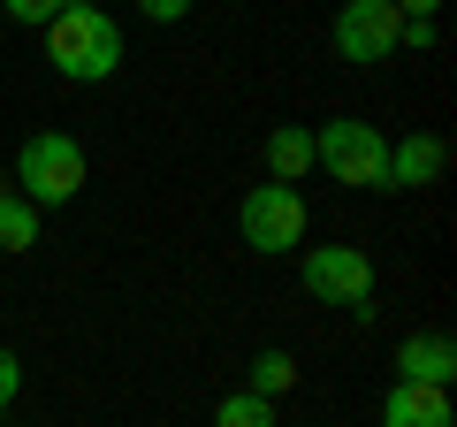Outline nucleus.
I'll use <instances>...</instances> for the list:
<instances>
[{
	"instance_id": "2eb2a0df",
	"label": "nucleus",
	"mask_w": 457,
	"mask_h": 427,
	"mask_svg": "<svg viewBox=\"0 0 457 427\" xmlns=\"http://www.w3.org/2000/svg\"><path fill=\"white\" fill-rule=\"evenodd\" d=\"M8 16L16 23H54V0H8Z\"/></svg>"
},
{
	"instance_id": "39448f33",
	"label": "nucleus",
	"mask_w": 457,
	"mask_h": 427,
	"mask_svg": "<svg viewBox=\"0 0 457 427\" xmlns=\"http://www.w3.org/2000/svg\"><path fill=\"white\" fill-rule=\"evenodd\" d=\"M297 275H305V290L320 297V306H343V313L374 306V260H366L359 245H312Z\"/></svg>"
},
{
	"instance_id": "7ed1b4c3",
	"label": "nucleus",
	"mask_w": 457,
	"mask_h": 427,
	"mask_svg": "<svg viewBox=\"0 0 457 427\" xmlns=\"http://www.w3.org/2000/svg\"><path fill=\"white\" fill-rule=\"evenodd\" d=\"M312 161H320L336 183H351V191H381V176H389V138H381L374 122L336 115V122L312 130Z\"/></svg>"
},
{
	"instance_id": "dca6fc26",
	"label": "nucleus",
	"mask_w": 457,
	"mask_h": 427,
	"mask_svg": "<svg viewBox=\"0 0 457 427\" xmlns=\"http://www.w3.org/2000/svg\"><path fill=\"white\" fill-rule=\"evenodd\" d=\"M145 16H153V23H183L191 8H183V0H145Z\"/></svg>"
},
{
	"instance_id": "f8f14e48",
	"label": "nucleus",
	"mask_w": 457,
	"mask_h": 427,
	"mask_svg": "<svg viewBox=\"0 0 457 427\" xmlns=\"http://www.w3.org/2000/svg\"><path fill=\"white\" fill-rule=\"evenodd\" d=\"M38 245V206H23L16 191L0 198V252H31Z\"/></svg>"
},
{
	"instance_id": "4468645a",
	"label": "nucleus",
	"mask_w": 457,
	"mask_h": 427,
	"mask_svg": "<svg viewBox=\"0 0 457 427\" xmlns=\"http://www.w3.org/2000/svg\"><path fill=\"white\" fill-rule=\"evenodd\" d=\"M16 389H23V366H16V351L0 344V405H8V397H16Z\"/></svg>"
},
{
	"instance_id": "f3484780",
	"label": "nucleus",
	"mask_w": 457,
	"mask_h": 427,
	"mask_svg": "<svg viewBox=\"0 0 457 427\" xmlns=\"http://www.w3.org/2000/svg\"><path fill=\"white\" fill-rule=\"evenodd\" d=\"M0 198H8V183H0Z\"/></svg>"
},
{
	"instance_id": "1a4fd4ad",
	"label": "nucleus",
	"mask_w": 457,
	"mask_h": 427,
	"mask_svg": "<svg viewBox=\"0 0 457 427\" xmlns=\"http://www.w3.org/2000/svg\"><path fill=\"white\" fill-rule=\"evenodd\" d=\"M381 427H457V420H450V389L396 381V389L381 397Z\"/></svg>"
},
{
	"instance_id": "423d86ee",
	"label": "nucleus",
	"mask_w": 457,
	"mask_h": 427,
	"mask_svg": "<svg viewBox=\"0 0 457 427\" xmlns=\"http://www.w3.org/2000/svg\"><path fill=\"white\" fill-rule=\"evenodd\" d=\"M396 23H404L396 0H351V8L336 16V54L343 62H389L396 54Z\"/></svg>"
},
{
	"instance_id": "ddd939ff",
	"label": "nucleus",
	"mask_w": 457,
	"mask_h": 427,
	"mask_svg": "<svg viewBox=\"0 0 457 427\" xmlns=\"http://www.w3.org/2000/svg\"><path fill=\"white\" fill-rule=\"evenodd\" d=\"M213 427H275V405H260V397H221V405H213Z\"/></svg>"
},
{
	"instance_id": "20e7f679",
	"label": "nucleus",
	"mask_w": 457,
	"mask_h": 427,
	"mask_svg": "<svg viewBox=\"0 0 457 427\" xmlns=\"http://www.w3.org/2000/svg\"><path fill=\"white\" fill-rule=\"evenodd\" d=\"M237 230H245L252 252H267V260H275V252L305 245V198L282 191V183H252L245 206H237Z\"/></svg>"
},
{
	"instance_id": "0eeeda50",
	"label": "nucleus",
	"mask_w": 457,
	"mask_h": 427,
	"mask_svg": "<svg viewBox=\"0 0 457 427\" xmlns=\"http://www.w3.org/2000/svg\"><path fill=\"white\" fill-rule=\"evenodd\" d=\"M442 168H450V146L442 138H396L389 146V176H381V191H427V183H442Z\"/></svg>"
},
{
	"instance_id": "9b49d317",
	"label": "nucleus",
	"mask_w": 457,
	"mask_h": 427,
	"mask_svg": "<svg viewBox=\"0 0 457 427\" xmlns=\"http://www.w3.org/2000/svg\"><path fill=\"white\" fill-rule=\"evenodd\" d=\"M282 389H297V359H290V351H260V359H252V389H245V397L275 405Z\"/></svg>"
},
{
	"instance_id": "f257e3e1",
	"label": "nucleus",
	"mask_w": 457,
	"mask_h": 427,
	"mask_svg": "<svg viewBox=\"0 0 457 427\" xmlns=\"http://www.w3.org/2000/svg\"><path fill=\"white\" fill-rule=\"evenodd\" d=\"M46 62L62 69L69 84H107L114 69H122V23H114L107 8H92V0H69L46 23Z\"/></svg>"
},
{
	"instance_id": "9d476101",
	"label": "nucleus",
	"mask_w": 457,
	"mask_h": 427,
	"mask_svg": "<svg viewBox=\"0 0 457 427\" xmlns=\"http://www.w3.org/2000/svg\"><path fill=\"white\" fill-rule=\"evenodd\" d=\"M305 168H312V130H275V138H267V183L297 191Z\"/></svg>"
},
{
	"instance_id": "6e6552de",
	"label": "nucleus",
	"mask_w": 457,
	"mask_h": 427,
	"mask_svg": "<svg viewBox=\"0 0 457 427\" xmlns=\"http://www.w3.org/2000/svg\"><path fill=\"white\" fill-rule=\"evenodd\" d=\"M450 374H457V344L450 336H404L396 344V381H420V389H450Z\"/></svg>"
},
{
	"instance_id": "f03ea898",
	"label": "nucleus",
	"mask_w": 457,
	"mask_h": 427,
	"mask_svg": "<svg viewBox=\"0 0 457 427\" xmlns=\"http://www.w3.org/2000/svg\"><path fill=\"white\" fill-rule=\"evenodd\" d=\"M84 191V146L62 130H38L23 138L16 153V198L23 206H69V198Z\"/></svg>"
}]
</instances>
